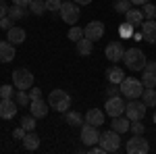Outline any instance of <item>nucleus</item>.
<instances>
[{
    "instance_id": "nucleus-34",
    "label": "nucleus",
    "mask_w": 156,
    "mask_h": 154,
    "mask_svg": "<svg viewBox=\"0 0 156 154\" xmlns=\"http://www.w3.org/2000/svg\"><path fill=\"white\" fill-rule=\"evenodd\" d=\"M142 11H144V17H146V19H156V4H152V2H146Z\"/></svg>"
},
{
    "instance_id": "nucleus-26",
    "label": "nucleus",
    "mask_w": 156,
    "mask_h": 154,
    "mask_svg": "<svg viewBox=\"0 0 156 154\" xmlns=\"http://www.w3.org/2000/svg\"><path fill=\"white\" fill-rule=\"evenodd\" d=\"M27 13H29V9H27V6H21V4H12V6H9V17H11L12 21L23 19Z\"/></svg>"
},
{
    "instance_id": "nucleus-48",
    "label": "nucleus",
    "mask_w": 156,
    "mask_h": 154,
    "mask_svg": "<svg viewBox=\"0 0 156 154\" xmlns=\"http://www.w3.org/2000/svg\"><path fill=\"white\" fill-rule=\"evenodd\" d=\"M0 100H2V98H0Z\"/></svg>"
},
{
    "instance_id": "nucleus-13",
    "label": "nucleus",
    "mask_w": 156,
    "mask_h": 154,
    "mask_svg": "<svg viewBox=\"0 0 156 154\" xmlns=\"http://www.w3.org/2000/svg\"><path fill=\"white\" fill-rule=\"evenodd\" d=\"M17 108H19V104L12 100V98H2L0 100V119H12L15 115H17Z\"/></svg>"
},
{
    "instance_id": "nucleus-1",
    "label": "nucleus",
    "mask_w": 156,
    "mask_h": 154,
    "mask_svg": "<svg viewBox=\"0 0 156 154\" xmlns=\"http://www.w3.org/2000/svg\"><path fill=\"white\" fill-rule=\"evenodd\" d=\"M123 63L129 71H142L148 60H146V54L140 48H127L125 54H123Z\"/></svg>"
},
{
    "instance_id": "nucleus-24",
    "label": "nucleus",
    "mask_w": 156,
    "mask_h": 154,
    "mask_svg": "<svg viewBox=\"0 0 156 154\" xmlns=\"http://www.w3.org/2000/svg\"><path fill=\"white\" fill-rule=\"evenodd\" d=\"M106 79H108V83L121 85V81L125 79V73H123L121 67H110V69H106Z\"/></svg>"
},
{
    "instance_id": "nucleus-46",
    "label": "nucleus",
    "mask_w": 156,
    "mask_h": 154,
    "mask_svg": "<svg viewBox=\"0 0 156 154\" xmlns=\"http://www.w3.org/2000/svg\"><path fill=\"white\" fill-rule=\"evenodd\" d=\"M146 2H152V0H131V4H137V6L140 4H146Z\"/></svg>"
},
{
    "instance_id": "nucleus-30",
    "label": "nucleus",
    "mask_w": 156,
    "mask_h": 154,
    "mask_svg": "<svg viewBox=\"0 0 156 154\" xmlns=\"http://www.w3.org/2000/svg\"><path fill=\"white\" fill-rule=\"evenodd\" d=\"M133 31H135V25L127 23V21L119 27V36L121 38H133Z\"/></svg>"
},
{
    "instance_id": "nucleus-9",
    "label": "nucleus",
    "mask_w": 156,
    "mask_h": 154,
    "mask_svg": "<svg viewBox=\"0 0 156 154\" xmlns=\"http://www.w3.org/2000/svg\"><path fill=\"white\" fill-rule=\"evenodd\" d=\"M104 108H106L108 117H121L125 113V102H123L121 96H110V98H106V106Z\"/></svg>"
},
{
    "instance_id": "nucleus-10",
    "label": "nucleus",
    "mask_w": 156,
    "mask_h": 154,
    "mask_svg": "<svg viewBox=\"0 0 156 154\" xmlns=\"http://www.w3.org/2000/svg\"><path fill=\"white\" fill-rule=\"evenodd\" d=\"M123 54H125V48H123V44H121L119 40H112V42L106 44V48H104V56H106L110 63H119V60L123 59Z\"/></svg>"
},
{
    "instance_id": "nucleus-39",
    "label": "nucleus",
    "mask_w": 156,
    "mask_h": 154,
    "mask_svg": "<svg viewBox=\"0 0 156 154\" xmlns=\"http://www.w3.org/2000/svg\"><path fill=\"white\" fill-rule=\"evenodd\" d=\"M121 94V88H117V83H110L106 90V98H110V96H119Z\"/></svg>"
},
{
    "instance_id": "nucleus-17",
    "label": "nucleus",
    "mask_w": 156,
    "mask_h": 154,
    "mask_svg": "<svg viewBox=\"0 0 156 154\" xmlns=\"http://www.w3.org/2000/svg\"><path fill=\"white\" fill-rule=\"evenodd\" d=\"M85 123H90V125H94V127H100V125H104V113L100 110V108H90L87 113H85Z\"/></svg>"
},
{
    "instance_id": "nucleus-22",
    "label": "nucleus",
    "mask_w": 156,
    "mask_h": 154,
    "mask_svg": "<svg viewBox=\"0 0 156 154\" xmlns=\"http://www.w3.org/2000/svg\"><path fill=\"white\" fill-rule=\"evenodd\" d=\"M23 148H25V150H29V152H34V150H37V148H40V138H37L36 131H27V133H25Z\"/></svg>"
},
{
    "instance_id": "nucleus-5",
    "label": "nucleus",
    "mask_w": 156,
    "mask_h": 154,
    "mask_svg": "<svg viewBox=\"0 0 156 154\" xmlns=\"http://www.w3.org/2000/svg\"><path fill=\"white\" fill-rule=\"evenodd\" d=\"M60 17H62V21L69 25H75L79 21V17H81V11H79V4H75V2H62V6H60Z\"/></svg>"
},
{
    "instance_id": "nucleus-41",
    "label": "nucleus",
    "mask_w": 156,
    "mask_h": 154,
    "mask_svg": "<svg viewBox=\"0 0 156 154\" xmlns=\"http://www.w3.org/2000/svg\"><path fill=\"white\" fill-rule=\"evenodd\" d=\"M25 133H27V131H25L23 127H17V129L12 131V135H15L17 140H23V138H25Z\"/></svg>"
},
{
    "instance_id": "nucleus-37",
    "label": "nucleus",
    "mask_w": 156,
    "mask_h": 154,
    "mask_svg": "<svg viewBox=\"0 0 156 154\" xmlns=\"http://www.w3.org/2000/svg\"><path fill=\"white\" fill-rule=\"evenodd\" d=\"M131 131H133V135H144V131H146L144 123L142 121H131Z\"/></svg>"
},
{
    "instance_id": "nucleus-11",
    "label": "nucleus",
    "mask_w": 156,
    "mask_h": 154,
    "mask_svg": "<svg viewBox=\"0 0 156 154\" xmlns=\"http://www.w3.org/2000/svg\"><path fill=\"white\" fill-rule=\"evenodd\" d=\"M81 142L85 146H96L100 142V133H98V127L90 125V123H83L81 125Z\"/></svg>"
},
{
    "instance_id": "nucleus-40",
    "label": "nucleus",
    "mask_w": 156,
    "mask_h": 154,
    "mask_svg": "<svg viewBox=\"0 0 156 154\" xmlns=\"http://www.w3.org/2000/svg\"><path fill=\"white\" fill-rule=\"evenodd\" d=\"M29 98H31V100H37V98H42V90L31 85V88H29Z\"/></svg>"
},
{
    "instance_id": "nucleus-29",
    "label": "nucleus",
    "mask_w": 156,
    "mask_h": 154,
    "mask_svg": "<svg viewBox=\"0 0 156 154\" xmlns=\"http://www.w3.org/2000/svg\"><path fill=\"white\" fill-rule=\"evenodd\" d=\"M15 102H17L19 106H27V104L31 102V98H29V94H27L25 90H17V94H15Z\"/></svg>"
},
{
    "instance_id": "nucleus-31",
    "label": "nucleus",
    "mask_w": 156,
    "mask_h": 154,
    "mask_svg": "<svg viewBox=\"0 0 156 154\" xmlns=\"http://www.w3.org/2000/svg\"><path fill=\"white\" fill-rule=\"evenodd\" d=\"M21 127L25 131H36V117L29 115V117H23L21 119Z\"/></svg>"
},
{
    "instance_id": "nucleus-20",
    "label": "nucleus",
    "mask_w": 156,
    "mask_h": 154,
    "mask_svg": "<svg viewBox=\"0 0 156 154\" xmlns=\"http://www.w3.org/2000/svg\"><path fill=\"white\" fill-rule=\"evenodd\" d=\"M12 59H15V44H11L9 40L0 42V63H11Z\"/></svg>"
},
{
    "instance_id": "nucleus-19",
    "label": "nucleus",
    "mask_w": 156,
    "mask_h": 154,
    "mask_svg": "<svg viewBox=\"0 0 156 154\" xmlns=\"http://www.w3.org/2000/svg\"><path fill=\"white\" fill-rule=\"evenodd\" d=\"M25 38H27L25 29H23V27H15V25L9 29V34H6V40H9L11 44H15V46H17V44H23Z\"/></svg>"
},
{
    "instance_id": "nucleus-3",
    "label": "nucleus",
    "mask_w": 156,
    "mask_h": 154,
    "mask_svg": "<svg viewBox=\"0 0 156 154\" xmlns=\"http://www.w3.org/2000/svg\"><path fill=\"white\" fill-rule=\"evenodd\" d=\"M48 104L56 113H67L69 106H71V96L67 94L65 90H52L48 96Z\"/></svg>"
},
{
    "instance_id": "nucleus-4",
    "label": "nucleus",
    "mask_w": 156,
    "mask_h": 154,
    "mask_svg": "<svg viewBox=\"0 0 156 154\" xmlns=\"http://www.w3.org/2000/svg\"><path fill=\"white\" fill-rule=\"evenodd\" d=\"M100 148L102 152H117L121 148V133H117L115 129H108L104 133H100Z\"/></svg>"
},
{
    "instance_id": "nucleus-12",
    "label": "nucleus",
    "mask_w": 156,
    "mask_h": 154,
    "mask_svg": "<svg viewBox=\"0 0 156 154\" xmlns=\"http://www.w3.org/2000/svg\"><path fill=\"white\" fill-rule=\"evenodd\" d=\"M83 36L87 38V40H92V42L102 40V36H104V23H102V21H90V23L83 27Z\"/></svg>"
},
{
    "instance_id": "nucleus-47",
    "label": "nucleus",
    "mask_w": 156,
    "mask_h": 154,
    "mask_svg": "<svg viewBox=\"0 0 156 154\" xmlns=\"http://www.w3.org/2000/svg\"><path fill=\"white\" fill-rule=\"evenodd\" d=\"M152 121H154V123H156V110H154V117H152Z\"/></svg>"
},
{
    "instance_id": "nucleus-36",
    "label": "nucleus",
    "mask_w": 156,
    "mask_h": 154,
    "mask_svg": "<svg viewBox=\"0 0 156 154\" xmlns=\"http://www.w3.org/2000/svg\"><path fill=\"white\" fill-rule=\"evenodd\" d=\"M60 6H62V0H46V11L50 13L60 11Z\"/></svg>"
},
{
    "instance_id": "nucleus-23",
    "label": "nucleus",
    "mask_w": 156,
    "mask_h": 154,
    "mask_svg": "<svg viewBox=\"0 0 156 154\" xmlns=\"http://www.w3.org/2000/svg\"><path fill=\"white\" fill-rule=\"evenodd\" d=\"M144 11L142 9H129V11L125 13V21L127 23H131V25H140V23H144Z\"/></svg>"
},
{
    "instance_id": "nucleus-28",
    "label": "nucleus",
    "mask_w": 156,
    "mask_h": 154,
    "mask_svg": "<svg viewBox=\"0 0 156 154\" xmlns=\"http://www.w3.org/2000/svg\"><path fill=\"white\" fill-rule=\"evenodd\" d=\"M29 13L42 17V15L46 13V0H31V2H29Z\"/></svg>"
},
{
    "instance_id": "nucleus-7",
    "label": "nucleus",
    "mask_w": 156,
    "mask_h": 154,
    "mask_svg": "<svg viewBox=\"0 0 156 154\" xmlns=\"http://www.w3.org/2000/svg\"><path fill=\"white\" fill-rule=\"evenodd\" d=\"M146 110H148V106L144 102H137V98H135V100L125 104V117L129 121H142L146 117Z\"/></svg>"
},
{
    "instance_id": "nucleus-25",
    "label": "nucleus",
    "mask_w": 156,
    "mask_h": 154,
    "mask_svg": "<svg viewBox=\"0 0 156 154\" xmlns=\"http://www.w3.org/2000/svg\"><path fill=\"white\" fill-rule=\"evenodd\" d=\"M65 121H67L71 127H81L85 123V119L81 117L77 110H67V113H65Z\"/></svg>"
},
{
    "instance_id": "nucleus-2",
    "label": "nucleus",
    "mask_w": 156,
    "mask_h": 154,
    "mask_svg": "<svg viewBox=\"0 0 156 154\" xmlns=\"http://www.w3.org/2000/svg\"><path fill=\"white\" fill-rule=\"evenodd\" d=\"M142 92H144V83L142 79H135V77H125L121 81V94L129 100H135V98H142Z\"/></svg>"
},
{
    "instance_id": "nucleus-6",
    "label": "nucleus",
    "mask_w": 156,
    "mask_h": 154,
    "mask_svg": "<svg viewBox=\"0 0 156 154\" xmlns=\"http://www.w3.org/2000/svg\"><path fill=\"white\" fill-rule=\"evenodd\" d=\"M12 85L17 90H29L34 85V73L29 69H17L12 71Z\"/></svg>"
},
{
    "instance_id": "nucleus-43",
    "label": "nucleus",
    "mask_w": 156,
    "mask_h": 154,
    "mask_svg": "<svg viewBox=\"0 0 156 154\" xmlns=\"http://www.w3.org/2000/svg\"><path fill=\"white\" fill-rule=\"evenodd\" d=\"M133 40H135V42L144 40V34H142V29H140V31H133Z\"/></svg>"
},
{
    "instance_id": "nucleus-16",
    "label": "nucleus",
    "mask_w": 156,
    "mask_h": 154,
    "mask_svg": "<svg viewBox=\"0 0 156 154\" xmlns=\"http://www.w3.org/2000/svg\"><path fill=\"white\" fill-rule=\"evenodd\" d=\"M48 108H50V104L48 102H44L42 98H37V100H31L29 102V110H31V115L36 119H44L46 115H48Z\"/></svg>"
},
{
    "instance_id": "nucleus-42",
    "label": "nucleus",
    "mask_w": 156,
    "mask_h": 154,
    "mask_svg": "<svg viewBox=\"0 0 156 154\" xmlns=\"http://www.w3.org/2000/svg\"><path fill=\"white\" fill-rule=\"evenodd\" d=\"M6 15H9V6H6V2H4V0H0V19H2V17H6Z\"/></svg>"
},
{
    "instance_id": "nucleus-38",
    "label": "nucleus",
    "mask_w": 156,
    "mask_h": 154,
    "mask_svg": "<svg viewBox=\"0 0 156 154\" xmlns=\"http://www.w3.org/2000/svg\"><path fill=\"white\" fill-rule=\"evenodd\" d=\"M12 23H15V21L6 15V17H2V19H0V29H6V31H9V29L12 27Z\"/></svg>"
},
{
    "instance_id": "nucleus-35",
    "label": "nucleus",
    "mask_w": 156,
    "mask_h": 154,
    "mask_svg": "<svg viewBox=\"0 0 156 154\" xmlns=\"http://www.w3.org/2000/svg\"><path fill=\"white\" fill-rule=\"evenodd\" d=\"M12 96H15V85L4 83V85L0 88V98H12Z\"/></svg>"
},
{
    "instance_id": "nucleus-45",
    "label": "nucleus",
    "mask_w": 156,
    "mask_h": 154,
    "mask_svg": "<svg viewBox=\"0 0 156 154\" xmlns=\"http://www.w3.org/2000/svg\"><path fill=\"white\" fill-rule=\"evenodd\" d=\"M73 2H75V4H79V6H85V4H90L92 0H73Z\"/></svg>"
},
{
    "instance_id": "nucleus-15",
    "label": "nucleus",
    "mask_w": 156,
    "mask_h": 154,
    "mask_svg": "<svg viewBox=\"0 0 156 154\" xmlns=\"http://www.w3.org/2000/svg\"><path fill=\"white\" fill-rule=\"evenodd\" d=\"M142 34H144V40L148 44H156V19H144Z\"/></svg>"
},
{
    "instance_id": "nucleus-27",
    "label": "nucleus",
    "mask_w": 156,
    "mask_h": 154,
    "mask_svg": "<svg viewBox=\"0 0 156 154\" xmlns=\"http://www.w3.org/2000/svg\"><path fill=\"white\" fill-rule=\"evenodd\" d=\"M142 102H144L146 106H156V88H144Z\"/></svg>"
},
{
    "instance_id": "nucleus-44",
    "label": "nucleus",
    "mask_w": 156,
    "mask_h": 154,
    "mask_svg": "<svg viewBox=\"0 0 156 154\" xmlns=\"http://www.w3.org/2000/svg\"><path fill=\"white\" fill-rule=\"evenodd\" d=\"M31 0H12V4H21V6H29Z\"/></svg>"
},
{
    "instance_id": "nucleus-8",
    "label": "nucleus",
    "mask_w": 156,
    "mask_h": 154,
    "mask_svg": "<svg viewBox=\"0 0 156 154\" xmlns=\"http://www.w3.org/2000/svg\"><path fill=\"white\" fill-rule=\"evenodd\" d=\"M125 150L129 154H146V152H150V144H148V140H144L142 135H133L131 140H127Z\"/></svg>"
},
{
    "instance_id": "nucleus-18",
    "label": "nucleus",
    "mask_w": 156,
    "mask_h": 154,
    "mask_svg": "<svg viewBox=\"0 0 156 154\" xmlns=\"http://www.w3.org/2000/svg\"><path fill=\"white\" fill-rule=\"evenodd\" d=\"M110 129H115L117 133H121V135H123L125 131H129V129H131V121H129L127 117H123V115H121V117H112Z\"/></svg>"
},
{
    "instance_id": "nucleus-21",
    "label": "nucleus",
    "mask_w": 156,
    "mask_h": 154,
    "mask_svg": "<svg viewBox=\"0 0 156 154\" xmlns=\"http://www.w3.org/2000/svg\"><path fill=\"white\" fill-rule=\"evenodd\" d=\"M75 48H77V54L79 56H90L94 52V42L87 40V38H81L79 42H75Z\"/></svg>"
},
{
    "instance_id": "nucleus-14",
    "label": "nucleus",
    "mask_w": 156,
    "mask_h": 154,
    "mask_svg": "<svg viewBox=\"0 0 156 154\" xmlns=\"http://www.w3.org/2000/svg\"><path fill=\"white\" fill-rule=\"evenodd\" d=\"M142 83L144 88H156V63H146L142 69Z\"/></svg>"
},
{
    "instance_id": "nucleus-32",
    "label": "nucleus",
    "mask_w": 156,
    "mask_h": 154,
    "mask_svg": "<svg viewBox=\"0 0 156 154\" xmlns=\"http://www.w3.org/2000/svg\"><path fill=\"white\" fill-rule=\"evenodd\" d=\"M112 6H115V11H117V13L123 15V13H127L129 9H131V0H115Z\"/></svg>"
},
{
    "instance_id": "nucleus-33",
    "label": "nucleus",
    "mask_w": 156,
    "mask_h": 154,
    "mask_svg": "<svg viewBox=\"0 0 156 154\" xmlns=\"http://www.w3.org/2000/svg\"><path fill=\"white\" fill-rule=\"evenodd\" d=\"M83 36V29L81 27H77V25H71V29H69V40H73V42H79Z\"/></svg>"
}]
</instances>
